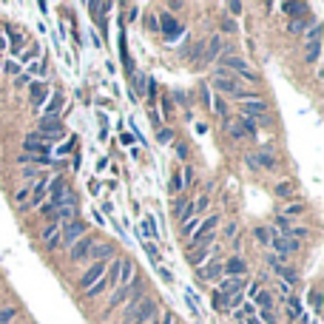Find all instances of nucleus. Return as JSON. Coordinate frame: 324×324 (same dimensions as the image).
Listing matches in <instances>:
<instances>
[{
    "mask_svg": "<svg viewBox=\"0 0 324 324\" xmlns=\"http://www.w3.org/2000/svg\"><path fill=\"white\" fill-rule=\"evenodd\" d=\"M63 103H66V97H63L60 91H54L51 94V100H49V105H46V117H57L60 114V108H63Z\"/></svg>",
    "mask_w": 324,
    "mask_h": 324,
    "instance_id": "22",
    "label": "nucleus"
},
{
    "mask_svg": "<svg viewBox=\"0 0 324 324\" xmlns=\"http://www.w3.org/2000/svg\"><path fill=\"white\" fill-rule=\"evenodd\" d=\"M43 68H46V63L43 60H37L34 66H31V71H37V74H43Z\"/></svg>",
    "mask_w": 324,
    "mask_h": 324,
    "instance_id": "42",
    "label": "nucleus"
},
{
    "mask_svg": "<svg viewBox=\"0 0 324 324\" xmlns=\"http://www.w3.org/2000/svg\"><path fill=\"white\" fill-rule=\"evenodd\" d=\"M318 57H321V43H316V46H307L304 63H318Z\"/></svg>",
    "mask_w": 324,
    "mask_h": 324,
    "instance_id": "26",
    "label": "nucleus"
},
{
    "mask_svg": "<svg viewBox=\"0 0 324 324\" xmlns=\"http://www.w3.org/2000/svg\"><path fill=\"white\" fill-rule=\"evenodd\" d=\"M216 88H219L222 94H233V97L239 94V83H236V77H227V74H219V77H216Z\"/></svg>",
    "mask_w": 324,
    "mask_h": 324,
    "instance_id": "17",
    "label": "nucleus"
},
{
    "mask_svg": "<svg viewBox=\"0 0 324 324\" xmlns=\"http://www.w3.org/2000/svg\"><path fill=\"white\" fill-rule=\"evenodd\" d=\"M253 236H256L259 245H270V231H268V227H256V231H253Z\"/></svg>",
    "mask_w": 324,
    "mask_h": 324,
    "instance_id": "29",
    "label": "nucleus"
},
{
    "mask_svg": "<svg viewBox=\"0 0 324 324\" xmlns=\"http://www.w3.org/2000/svg\"><path fill=\"white\" fill-rule=\"evenodd\" d=\"M171 190H174V194H179V190H182V174H177V177L171 179Z\"/></svg>",
    "mask_w": 324,
    "mask_h": 324,
    "instance_id": "37",
    "label": "nucleus"
},
{
    "mask_svg": "<svg viewBox=\"0 0 324 324\" xmlns=\"http://www.w3.org/2000/svg\"><path fill=\"white\" fill-rule=\"evenodd\" d=\"M40 134L46 137V142H51V140H60L66 131H63V123L57 120V117H43V123H40Z\"/></svg>",
    "mask_w": 324,
    "mask_h": 324,
    "instance_id": "8",
    "label": "nucleus"
},
{
    "mask_svg": "<svg viewBox=\"0 0 324 324\" xmlns=\"http://www.w3.org/2000/svg\"><path fill=\"white\" fill-rule=\"evenodd\" d=\"M290 194H293V185L290 182H281L279 188H276V196H279V199H290Z\"/></svg>",
    "mask_w": 324,
    "mask_h": 324,
    "instance_id": "31",
    "label": "nucleus"
},
{
    "mask_svg": "<svg viewBox=\"0 0 324 324\" xmlns=\"http://www.w3.org/2000/svg\"><path fill=\"white\" fill-rule=\"evenodd\" d=\"M222 276V264L219 262H211L208 268H199V279L202 281H216Z\"/></svg>",
    "mask_w": 324,
    "mask_h": 324,
    "instance_id": "21",
    "label": "nucleus"
},
{
    "mask_svg": "<svg viewBox=\"0 0 324 324\" xmlns=\"http://www.w3.org/2000/svg\"><path fill=\"white\" fill-rule=\"evenodd\" d=\"M60 236H63V227L57 225V222H51L49 227H43V233H40V242H43L49 251H54V247L60 245Z\"/></svg>",
    "mask_w": 324,
    "mask_h": 324,
    "instance_id": "11",
    "label": "nucleus"
},
{
    "mask_svg": "<svg viewBox=\"0 0 324 324\" xmlns=\"http://www.w3.org/2000/svg\"><path fill=\"white\" fill-rule=\"evenodd\" d=\"M12 46H14V49H20V46H23V37L14 34V37H12Z\"/></svg>",
    "mask_w": 324,
    "mask_h": 324,
    "instance_id": "45",
    "label": "nucleus"
},
{
    "mask_svg": "<svg viewBox=\"0 0 324 324\" xmlns=\"http://www.w3.org/2000/svg\"><path fill=\"white\" fill-rule=\"evenodd\" d=\"M29 91H31V108H40L46 103V86L43 83H29Z\"/></svg>",
    "mask_w": 324,
    "mask_h": 324,
    "instance_id": "19",
    "label": "nucleus"
},
{
    "mask_svg": "<svg viewBox=\"0 0 324 324\" xmlns=\"http://www.w3.org/2000/svg\"><path fill=\"white\" fill-rule=\"evenodd\" d=\"M219 63L227 68V71H233V77H242V80H247V83H259V77L247 68L245 60H239V57H233V54H222Z\"/></svg>",
    "mask_w": 324,
    "mask_h": 324,
    "instance_id": "2",
    "label": "nucleus"
},
{
    "mask_svg": "<svg viewBox=\"0 0 324 324\" xmlns=\"http://www.w3.org/2000/svg\"><path fill=\"white\" fill-rule=\"evenodd\" d=\"M307 26H310V17H299V20H293V23H290V34H304L307 31Z\"/></svg>",
    "mask_w": 324,
    "mask_h": 324,
    "instance_id": "25",
    "label": "nucleus"
},
{
    "mask_svg": "<svg viewBox=\"0 0 324 324\" xmlns=\"http://www.w3.org/2000/svg\"><path fill=\"white\" fill-rule=\"evenodd\" d=\"M214 108H216V114H219V117H225V120H227V103H225L222 97H216Z\"/></svg>",
    "mask_w": 324,
    "mask_h": 324,
    "instance_id": "33",
    "label": "nucleus"
},
{
    "mask_svg": "<svg viewBox=\"0 0 324 324\" xmlns=\"http://www.w3.org/2000/svg\"><path fill=\"white\" fill-rule=\"evenodd\" d=\"M171 131H159V142H168V140H171Z\"/></svg>",
    "mask_w": 324,
    "mask_h": 324,
    "instance_id": "43",
    "label": "nucleus"
},
{
    "mask_svg": "<svg viewBox=\"0 0 324 324\" xmlns=\"http://www.w3.org/2000/svg\"><path fill=\"white\" fill-rule=\"evenodd\" d=\"M270 245L276 247V253H279V256H290V253L299 251V242H293V239H288V236H279V233H276V236H270Z\"/></svg>",
    "mask_w": 324,
    "mask_h": 324,
    "instance_id": "12",
    "label": "nucleus"
},
{
    "mask_svg": "<svg viewBox=\"0 0 324 324\" xmlns=\"http://www.w3.org/2000/svg\"><path fill=\"white\" fill-rule=\"evenodd\" d=\"M316 43H321V26H313L310 34H307V46H316Z\"/></svg>",
    "mask_w": 324,
    "mask_h": 324,
    "instance_id": "30",
    "label": "nucleus"
},
{
    "mask_svg": "<svg viewBox=\"0 0 324 324\" xmlns=\"http://www.w3.org/2000/svg\"><path fill=\"white\" fill-rule=\"evenodd\" d=\"M276 227H281V231L288 233L290 231V219L288 216H276ZM284 233H281V236H284Z\"/></svg>",
    "mask_w": 324,
    "mask_h": 324,
    "instance_id": "35",
    "label": "nucleus"
},
{
    "mask_svg": "<svg viewBox=\"0 0 324 324\" xmlns=\"http://www.w3.org/2000/svg\"><path fill=\"white\" fill-rule=\"evenodd\" d=\"M14 316H17V310H12V307H6V310H0V324H9Z\"/></svg>",
    "mask_w": 324,
    "mask_h": 324,
    "instance_id": "34",
    "label": "nucleus"
},
{
    "mask_svg": "<svg viewBox=\"0 0 324 324\" xmlns=\"http://www.w3.org/2000/svg\"><path fill=\"white\" fill-rule=\"evenodd\" d=\"M137 276H134V262L131 259H125V262H120V276H117V284L120 288H125V284H131Z\"/></svg>",
    "mask_w": 324,
    "mask_h": 324,
    "instance_id": "16",
    "label": "nucleus"
},
{
    "mask_svg": "<svg viewBox=\"0 0 324 324\" xmlns=\"http://www.w3.org/2000/svg\"><path fill=\"white\" fill-rule=\"evenodd\" d=\"M242 288H245V276H227V279L219 281V290H216V293L227 301V299H233V296H242Z\"/></svg>",
    "mask_w": 324,
    "mask_h": 324,
    "instance_id": "5",
    "label": "nucleus"
},
{
    "mask_svg": "<svg viewBox=\"0 0 324 324\" xmlns=\"http://www.w3.org/2000/svg\"><path fill=\"white\" fill-rule=\"evenodd\" d=\"M154 310H157V304H154L151 299H145V301H140V307H137V313L128 318L125 324H148L154 318Z\"/></svg>",
    "mask_w": 324,
    "mask_h": 324,
    "instance_id": "10",
    "label": "nucleus"
},
{
    "mask_svg": "<svg viewBox=\"0 0 324 324\" xmlns=\"http://www.w3.org/2000/svg\"><path fill=\"white\" fill-rule=\"evenodd\" d=\"M219 227V216H208V219H202L199 227H196V233L188 239V245L194 247H208L211 242H214V231Z\"/></svg>",
    "mask_w": 324,
    "mask_h": 324,
    "instance_id": "1",
    "label": "nucleus"
},
{
    "mask_svg": "<svg viewBox=\"0 0 324 324\" xmlns=\"http://www.w3.org/2000/svg\"><path fill=\"white\" fill-rule=\"evenodd\" d=\"M196 227H199V219H188V222H182V236L185 239H190L196 233Z\"/></svg>",
    "mask_w": 324,
    "mask_h": 324,
    "instance_id": "27",
    "label": "nucleus"
},
{
    "mask_svg": "<svg viewBox=\"0 0 324 324\" xmlns=\"http://www.w3.org/2000/svg\"><path fill=\"white\" fill-rule=\"evenodd\" d=\"M0 68H3V63H0Z\"/></svg>",
    "mask_w": 324,
    "mask_h": 324,
    "instance_id": "48",
    "label": "nucleus"
},
{
    "mask_svg": "<svg viewBox=\"0 0 324 324\" xmlns=\"http://www.w3.org/2000/svg\"><path fill=\"white\" fill-rule=\"evenodd\" d=\"M162 31H165L168 40H177V37L182 34V26H179L171 14H162Z\"/></svg>",
    "mask_w": 324,
    "mask_h": 324,
    "instance_id": "18",
    "label": "nucleus"
},
{
    "mask_svg": "<svg viewBox=\"0 0 324 324\" xmlns=\"http://www.w3.org/2000/svg\"><path fill=\"white\" fill-rule=\"evenodd\" d=\"M37 174H40L37 168H26V171H20V177H23V179H34Z\"/></svg>",
    "mask_w": 324,
    "mask_h": 324,
    "instance_id": "40",
    "label": "nucleus"
},
{
    "mask_svg": "<svg viewBox=\"0 0 324 324\" xmlns=\"http://www.w3.org/2000/svg\"><path fill=\"white\" fill-rule=\"evenodd\" d=\"M288 307H290V316H293V318H299L301 316V301L299 299H296V296H290V299H288Z\"/></svg>",
    "mask_w": 324,
    "mask_h": 324,
    "instance_id": "28",
    "label": "nucleus"
},
{
    "mask_svg": "<svg viewBox=\"0 0 324 324\" xmlns=\"http://www.w3.org/2000/svg\"><path fill=\"white\" fill-rule=\"evenodd\" d=\"M151 324H157V321H151Z\"/></svg>",
    "mask_w": 324,
    "mask_h": 324,
    "instance_id": "49",
    "label": "nucleus"
},
{
    "mask_svg": "<svg viewBox=\"0 0 324 324\" xmlns=\"http://www.w3.org/2000/svg\"><path fill=\"white\" fill-rule=\"evenodd\" d=\"M145 290V281L142 279H134L131 284H125V288H120L114 296H111V304H108V310H114V307H120V304H125V301L131 299V296H137V293H142Z\"/></svg>",
    "mask_w": 324,
    "mask_h": 324,
    "instance_id": "3",
    "label": "nucleus"
},
{
    "mask_svg": "<svg viewBox=\"0 0 324 324\" xmlns=\"http://www.w3.org/2000/svg\"><path fill=\"white\" fill-rule=\"evenodd\" d=\"M219 49H222V40H219V37H214V40L208 43V51H205L202 60H216V57H219Z\"/></svg>",
    "mask_w": 324,
    "mask_h": 324,
    "instance_id": "24",
    "label": "nucleus"
},
{
    "mask_svg": "<svg viewBox=\"0 0 324 324\" xmlns=\"http://www.w3.org/2000/svg\"><path fill=\"white\" fill-rule=\"evenodd\" d=\"M111 256H114V247H111L108 242H97V245L91 247V253H88L91 262H108Z\"/></svg>",
    "mask_w": 324,
    "mask_h": 324,
    "instance_id": "15",
    "label": "nucleus"
},
{
    "mask_svg": "<svg viewBox=\"0 0 324 324\" xmlns=\"http://www.w3.org/2000/svg\"><path fill=\"white\" fill-rule=\"evenodd\" d=\"M242 128H245V131H242V134H247V137H256V123H253V120H247V117H245V123H242Z\"/></svg>",
    "mask_w": 324,
    "mask_h": 324,
    "instance_id": "32",
    "label": "nucleus"
},
{
    "mask_svg": "<svg viewBox=\"0 0 324 324\" xmlns=\"http://www.w3.org/2000/svg\"><path fill=\"white\" fill-rule=\"evenodd\" d=\"M268 262H270V268H273L276 273H279L281 279H284V284H288V288H290V284H296V270H293V268H288V262H284L281 256H270Z\"/></svg>",
    "mask_w": 324,
    "mask_h": 324,
    "instance_id": "9",
    "label": "nucleus"
},
{
    "mask_svg": "<svg viewBox=\"0 0 324 324\" xmlns=\"http://www.w3.org/2000/svg\"><path fill=\"white\" fill-rule=\"evenodd\" d=\"M247 162H251V165H262V168H270V171H273L276 168V157H273V151H270V148H262V151L256 154V157H251L247 159Z\"/></svg>",
    "mask_w": 324,
    "mask_h": 324,
    "instance_id": "14",
    "label": "nucleus"
},
{
    "mask_svg": "<svg viewBox=\"0 0 324 324\" xmlns=\"http://www.w3.org/2000/svg\"><path fill=\"white\" fill-rule=\"evenodd\" d=\"M0 51H6V37L0 34Z\"/></svg>",
    "mask_w": 324,
    "mask_h": 324,
    "instance_id": "47",
    "label": "nucleus"
},
{
    "mask_svg": "<svg viewBox=\"0 0 324 324\" xmlns=\"http://www.w3.org/2000/svg\"><path fill=\"white\" fill-rule=\"evenodd\" d=\"M105 273H108V262H94L91 268L86 270V273L80 276V281H77V284L83 288V293H86V290H88V288H94V284H97V281L103 279Z\"/></svg>",
    "mask_w": 324,
    "mask_h": 324,
    "instance_id": "4",
    "label": "nucleus"
},
{
    "mask_svg": "<svg viewBox=\"0 0 324 324\" xmlns=\"http://www.w3.org/2000/svg\"><path fill=\"white\" fill-rule=\"evenodd\" d=\"M208 256H211V247H196V251L190 253V259H188V262L194 264V268H202V262H205Z\"/></svg>",
    "mask_w": 324,
    "mask_h": 324,
    "instance_id": "23",
    "label": "nucleus"
},
{
    "mask_svg": "<svg viewBox=\"0 0 324 324\" xmlns=\"http://www.w3.org/2000/svg\"><path fill=\"white\" fill-rule=\"evenodd\" d=\"M86 236V222H68L66 227H63V236H60V245H68L71 247L74 242H80V239Z\"/></svg>",
    "mask_w": 324,
    "mask_h": 324,
    "instance_id": "6",
    "label": "nucleus"
},
{
    "mask_svg": "<svg viewBox=\"0 0 324 324\" xmlns=\"http://www.w3.org/2000/svg\"><path fill=\"white\" fill-rule=\"evenodd\" d=\"M205 208H208V196L202 194V196H199V199H196V205H194V211H205Z\"/></svg>",
    "mask_w": 324,
    "mask_h": 324,
    "instance_id": "38",
    "label": "nucleus"
},
{
    "mask_svg": "<svg viewBox=\"0 0 324 324\" xmlns=\"http://www.w3.org/2000/svg\"><path fill=\"white\" fill-rule=\"evenodd\" d=\"M174 321H177V318H174V313H168V316H165V321H162V324H174Z\"/></svg>",
    "mask_w": 324,
    "mask_h": 324,
    "instance_id": "46",
    "label": "nucleus"
},
{
    "mask_svg": "<svg viewBox=\"0 0 324 324\" xmlns=\"http://www.w3.org/2000/svg\"><path fill=\"white\" fill-rule=\"evenodd\" d=\"M26 142H46V137L40 134V131H31V134L26 137ZM46 145H49V142H46Z\"/></svg>",
    "mask_w": 324,
    "mask_h": 324,
    "instance_id": "36",
    "label": "nucleus"
},
{
    "mask_svg": "<svg viewBox=\"0 0 324 324\" xmlns=\"http://www.w3.org/2000/svg\"><path fill=\"white\" fill-rule=\"evenodd\" d=\"M227 9H231L233 14H239V12H242V3H227Z\"/></svg>",
    "mask_w": 324,
    "mask_h": 324,
    "instance_id": "44",
    "label": "nucleus"
},
{
    "mask_svg": "<svg viewBox=\"0 0 324 324\" xmlns=\"http://www.w3.org/2000/svg\"><path fill=\"white\" fill-rule=\"evenodd\" d=\"M97 242H100L97 236H88V233H86L80 242H74V245H71V259H74V262H86L88 253H91V247L97 245Z\"/></svg>",
    "mask_w": 324,
    "mask_h": 324,
    "instance_id": "7",
    "label": "nucleus"
},
{
    "mask_svg": "<svg viewBox=\"0 0 324 324\" xmlns=\"http://www.w3.org/2000/svg\"><path fill=\"white\" fill-rule=\"evenodd\" d=\"M46 194H49V182H46V179H40V182H37V188H34V194H31V199H29V208H40V205H43V199H46Z\"/></svg>",
    "mask_w": 324,
    "mask_h": 324,
    "instance_id": "20",
    "label": "nucleus"
},
{
    "mask_svg": "<svg viewBox=\"0 0 324 324\" xmlns=\"http://www.w3.org/2000/svg\"><path fill=\"white\" fill-rule=\"evenodd\" d=\"M301 211H304V205H301V202H293V205L288 208V214H290V216H296V214H301Z\"/></svg>",
    "mask_w": 324,
    "mask_h": 324,
    "instance_id": "39",
    "label": "nucleus"
},
{
    "mask_svg": "<svg viewBox=\"0 0 324 324\" xmlns=\"http://www.w3.org/2000/svg\"><path fill=\"white\" fill-rule=\"evenodd\" d=\"M3 68H6V74H17V71H20V66H17V63H6Z\"/></svg>",
    "mask_w": 324,
    "mask_h": 324,
    "instance_id": "41",
    "label": "nucleus"
},
{
    "mask_svg": "<svg viewBox=\"0 0 324 324\" xmlns=\"http://www.w3.org/2000/svg\"><path fill=\"white\" fill-rule=\"evenodd\" d=\"M222 273H225V276H245V273H247V264H245V259L231 256L225 264H222Z\"/></svg>",
    "mask_w": 324,
    "mask_h": 324,
    "instance_id": "13",
    "label": "nucleus"
}]
</instances>
